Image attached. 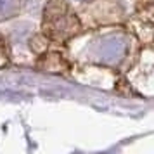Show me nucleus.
I'll return each mask as SVG.
<instances>
[{
  "label": "nucleus",
  "mask_w": 154,
  "mask_h": 154,
  "mask_svg": "<svg viewBox=\"0 0 154 154\" xmlns=\"http://www.w3.org/2000/svg\"><path fill=\"white\" fill-rule=\"evenodd\" d=\"M83 31L82 17L63 0L50 2L43 14V33L57 43H66Z\"/></svg>",
  "instance_id": "nucleus-1"
},
{
  "label": "nucleus",
  "mask_w": 154,
  "mask_h": 154,
  "mask_svg": "<svg viewBox=\"0 0 154 154\" xmlns=\"http://www.w3.org/2000/svg\"><path fill=\"white\" fill-rule=\"evenodd\" d=\"M88 2V0H87ZM83 16L97 26L119 24L125 21L126 12L119 0H90L85 5Z\"/></svg>",
  "instance_id": "nucleus-2"
},
{
  "label": "nucleus",
  "mask_w": 154,
  "mask_h": 154,
  "mask_svg": "<svg viewBox=\"0 0 154 154\" xmlns=\"http://www.w3.org/2000/svg\"><path fill=\"white\" fill-rule=\"evenodd\" d=\"M133 31L142 45L154 47V0H133Z\"/></svg>",
  "instance_id": "nucleus-3"
},
{
  "label": "nucleus",
  "mask_w": 154,
  "mask_h": 154,
  "mask_svg": "<svg viewBox=\"0 0 154 154\" xmlns=\"http://www.w3.org/2000/svg\"><path fill=\"white\" fill-rule=\"evenodd\" d=\"M43 69L49 71V73H66L69 69V63L64 59L61 54H49V56H43Z\"/></svg>",
  "instance_id": "nucleus-4"
},
{
  "label": "nucleus",
  "mask_w": 154,
  "mask_h": 154,
  "mask_svg": "<svg viewBox=\"0 0 154 154\" xmlns=\"http://www.w3.org/2000/svg\"><path fill=\"white\" fill-rule=\"evenodd\" d=\"M16 11V0H0V19L9 17L11 12Z\"/></svg>",
  "instance_id": "nucleus-5"
}]
</instances>
